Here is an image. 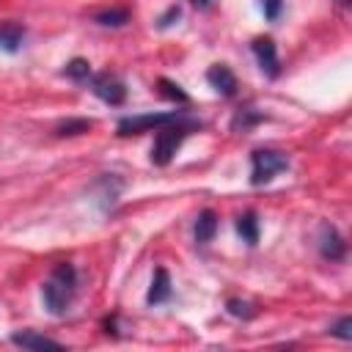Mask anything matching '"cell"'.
Listing matches in <instances>:
<instances>
[{"mask_svg":"<svg viewBox=\"0 0 352 352\" xmlns=\"http://www.w3.org/2000/svg\"><path fill=\"white\" fill-rule=\"evenodd\" d=\"M179 14H182V8H179V6H170V8H168V11L162 14V16H160V22H157V28H160V30H165V28H170V25H173V22L179 19Z\"/></svg>","mask_w":352,"mask_h":352,"instance_id":"22","label":"cell"},{"mask_svg":"<svg viewBox=\"0 0 352 352\" xmlns=\"http://www.w3.org/2000/svg\"><path fill=\"white\" fill-rule=\"evenodd\" d=\"M289 168V157L283 151H275V148H256L250 154V184L253 187H261V184H270L280 170Z\"/></svg>","mask_w":352,"mask_h":352,"instance_id":"3","label":"cell"},{"mask_svg":"<svg viewBox=\"0 0 352 352\" xmlns=\"http://www.w3.org/2000/svg\"><path fill=\"white\" fill-rule=\"evenodd\" d=\"M74 292H77V270H74V264H69V261L55 264L52 272H50V278L41 286L44 308L52 316H63L69 311V302H72Z\"/></svg>","mask_w":352,"mask_h":352,"instance_id":"1","label":"cell"},{"mask_svg":"<svg viewBox=\"0 0 352 352\" xmlns=\"http://www.w3.org/2000/svg\"><path fill=\"white\" fill-rule=\"evenodd\" d=\"M214 231H217V214H214L212 209H204V212L195 217V228H192V234H195V242H198V245H206V242H212Z\"/></svg>","mask_w":352,"mask_h":352,"instance_id":"12","label":"cell"},{"mask_svg":"<svg viewBox=\"0 0 352 352\" xmlns=\"http://www.w3.org/2000/svg\"><path fill=\"white\" fill-rule=\"evenodd\" d=\"M184 110H168V113H143V116H126L118 121L116 132L121 138H129V135H140V132H148V129H160L162 124H170L176 118H182Z\"/></svg>","mask_w":352,"mask_h":352,"instance_id":"4","label":"cell"},{"mask_svg":"<svg viewBox=\"0 0 352 352\" xmlns=\"http://www.w3.org/2000/svg\"><path fill=\"white\" fill-rule=\"evenodd\" d=\"M336 3H338L341 8H346V6H349V0H336Z\"/></svg>","mask_w":352,"mask_h":352,"instance_id":"24","label":"cell"},{"mask_svg":"<svg viewBox=\"0 0 352 352\" xmlns=\"http://www.w3.org/2000/svg\"><path fill=\"white\" fill-rule=\"evenodd\" d=\"M11 344H16L22 349H63L60 341H55L50 336H41L36 330H16V333H11Z\"/></svg>","mask_w":352,"mask_h":352,"instance_id":"9","label":"cell"},{"mask_svg":"<svg viewBox=\"0 0 352 352\" xmlns=\"http://www.w3.org/2000/svg\"><path fill=\"white\" fill-rule=\"evenodd\" d=\"M91 126H94L91 118H66V121H60V124L55 126V135H58V138H74V135L88 132Z\"/></svg>","mask_w":352,"mask_h":352,"instance_id":"14","label":"cell"},{"mask_svg":"<svg viewBox=\"0 0 352 352\" xmlns=\"http://www.w3.org/2000/svg\"><path fill=\"white\" fill-rule=\"evenodd\" d=\"M190 3H192L195 8H209V3H212V0H190Z\"/></svg>","mask_w":352,"mask_h":352,"instance_id":"23","label":"cell"},{"mask_svg":"<svg viewBox=\"0 0 352 352\" xmlns=\"http://www.w3.org/2000/svg\"><path fill=\"white\" fill-rule=\"evenodd\" d=\"M236 231H239V236L248 245H256L258 242V220H256V212H245L242 217H236Z\"/></svg>","mask_w":352,"mask_h":352,"instance_id":"13","label":"cell"},{"mask_svg":"<svg viewBox=\"0 0 352 352\" xmlns=\"http://www.w3.org/2000/svg\"><path fill=\"white\" fill-rule=\"evenodd\" d=\"M170 275L165 267H157L154 270V278H151V286H148V294H146V302L148 305H162L170 300Z\"/></svg>","mask_w":352,"mask_h":352,"instance_id":"10","label":"cell"},{"mask_svg":"<svg viewBox=\"0 0 352 352\" xmlns=\"http://www.w3.org/2000/svg\"><path fill=\"white\" fill-rule=\"evenodd\" d=\"M63 77L74 80V82H82V80H91V63L85 58H74L63 66Z\"/></svg>","mask_w":352,"mask_h":352,"instance_id":"17","label":"cell"},{"mask_svg":"<svg viewBox=\"0 0 352 352\" xmlns=\"http://www.w3.org/2000/svg\"><path fill=\"white\" fill-rule=\"evenodd\" d=\"M206 80L220 96H234L236 94V77L226 63H212L209 72H206Z\"/></svg>","mask_w":352,"mask_h":352,"instance_id":"8","label":"cell"},{"mask_svg":"<svg viewBox=\"0 0 352 352\" xmlns=\"http://www.w3.org/2000/svg\"><path fill=\"white\" fill-rule=\"evenodd\" d=\"M330 336H336L341 341H349L352 338V319L349 316H341L336 324H330Z\"/></svg>","mask_w":352,"mask_h":352,"instance_id":"20","label":"cell"},{"mask_svg":"<svg viewBox=\"0 0 352 352\" xmlns=\"http://www.w3.org/2000/svg\"><path fill=\"white\" fill-rule=\"evenodd\" d=\"M195 129H201V121L190 118L187 113L182 118H176V121L162 124L160 129H154L157 138H154V146H151V162L160 165V168H165L173 160V154L179 151V146L184 143V138L190 132H195Z\"/></svg>","mask_w":352,"mask_h":352,"instance_id":"2","label":"cell"},{"mask_svg":"<svg viewBox=\"0 0 352 352\" xmlns=\"http://www.w3.org/2000/svg\"><path fill=\"white\" fill-rule=\"evenodd\" d=\"M157 85H160V94H162L165 99L179 102V104H187V102H190V96L182 91V85H176V82H170V80H165V77H162Z\"/></svg>","mask_w":352,"mask_h":352,"instance_id":"19","label":"cell"},{"mask_svg":"<svg viewBox=\"0 0 352 352\" xmlns=\"http://www.w3.org/2000/svg\"><path fill=\"white\" fill-rule=\"evenodd\" d=\"M267 116L264 113H258V110H250V107H245V110H236V116L231 118V129H242V132H248L253 124H261Z\"/></svg>","mask_w":352,"mask_h":352,"instance_id":"16","label":"cell"},{"mask_svg":"<svg viewBox=\"0 0 352 352\" xmlns=\"http://www.w3.org/2000/svg\"><path fill=\"white\" fill-rule=\"evenodd\" d=\"M94 22H99L104 28H124L129 22V11L126 8H107V11H99L94 16Z\"/></svg>","mask_w":352,"mask_h":352,"instance_id":"15","label":"cell"},{"mask_svg":"<svg viewBox=\"0 0 352 352\" xmlns=\"http://www.w3.org/2000/svg\"><path fill=\"white\" fill-rule=\"evenodd\" d=\"M280 8H283V0H261V11L270 22H275L280 16Z\"/></svg>","mask_w":352,"mask_h":352,"instance_id":"21","label":"cell"},{"mask_svg":"<svg viewBox=\"0 0 352 352\" xmlns=\"http://www.w3.org/2000/svg\"><path fill=\"white\" fill-rule=\"evenodd\" d=\"M22 41H25V25L22 22H14V19L0 22V50L3 52H8V55L19 52Z\"/></svg>","mask_w":352,"mask_h":352,"instance_id":"11","label":"cell"},{"mask_svg":"<svg viewBox=\"0 0 352 352\" xmlns=\"http://www.w3.org/2000/svg\"><path fill=\"white\" fill-rule=\"evenodd\" d=\"M319 253L327 261H341L346 256V242H344V236L330 223H324L319 228Z\"/></svg>","mask_w":352,"mask_h":352,"instance_id":"7","label":"cell"},{"mask_svg":"<svg viewBox=\"0 0 352 352\" xmlns=\"http://www.w3.org/2000/svg\"><path fill=\"white\" fill-rule=\"evenodd\" d=\"M226 311H228L234 319H253V316H256V305L248 302V300H236V297H231V300L226 302Z\"/></svg>","mask_w":352,"mask_h":352,"instance_id":"18","label":"cell"},{"mask_svg":"<svg viewBox=\"0 0 352 352\" xmlns=\"http://www.w3.org/2000/svg\"><path fill=\"white\" fill-rule=\"evenodd\" d=\"M91 91H94L102 102H107V104H121V102L126 99V88H124V82H121L118 77L107 74V72H102V74H91Z\"/></svg>","mask_w":352,"mask_h":352,"instance_id":"5","label":"cell"},{"mask_svg":"<svg viewBox=\"0 0 352 352\" xmlns=\"http://www.w3.org/2000/svg\"><path fill=\"white\" fill-rule=\"evenodd\" d=\"M250 50H253V55H256V60H258V66H261V72H264L267 77H278V74H280L278 47H275V41H272L270 36H258V38H253Z\"/></svg>","mask_w":352,"mask_h":352,"instance_id":"6","label":"cell"}]
</instances>
